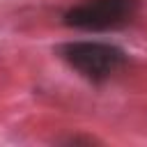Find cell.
Masks as SVG:
<instances>
[{"mask_svg":"<svg viewBox=\"0 0 147 147\" xmlns=\"http://www.w3.org/2000/svg\"><path fill=\"white\" fill-rule=\"evenodd\" d=\"M60 57L92 83H101L126 64V53L108 41H67L60 46Z\"/></svg>","mask_w":147,"mask_h":147,"instance_id":"obj_1","label":"cell"},{"mask_svg":"<svg viewBox=\"0 0 147 147\" xmlns=\"http://www.w3.org/2000/svg\"><path fill=\"white\" fill-rule=\"evenodd\" d=\"M138 0H85L64 11V25L85 32L117 30L131 23Z\"/></svg>","mask_w":147,"mask_h":147,"instance_id":"obj_2","label":"cell"}]
</instances>
